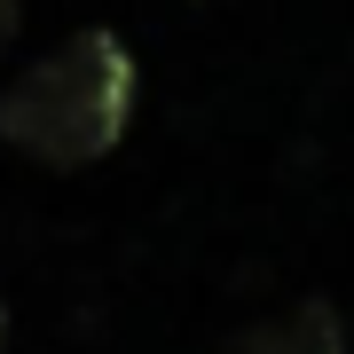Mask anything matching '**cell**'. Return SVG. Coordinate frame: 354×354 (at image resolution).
I'll return each mask as SVG.
<instances>
[{
  "mask_svg": "<svg viewBox=\"0 0 354 354\" xmlns=\"http://www.w3.org/2000/svg\"><path fill=\"white\" fill-rule=\"evenodd\" d=\"M197 8H213V0H197Z\"/></svg>",
  "mask_w": 354,
  "mask_h": 354,
  "instance_id": "cell-5",
  "label": "cell"
},
{
  "mask_svg": "<svg viewBox=\"0 0 354 354\" xmlns=\"http://www.w3.org/2000/svg\"><path fill=\"white\" fill-rule=\"evenodd\" d=\"M16 16H24V0H0V55H8V39H16Z\"/></svg>",
  "mask_w": 354,
  "mask_h": 354,
  "instance_id": "cell-3",
  "label": "cell"
},
{
  "mask_svg": "<svg viewBox=\"0 0 354 354\" xmlns=\"http://www.w3.org/2000/svg\"><path fill=\"white\" fill-rule=\"evenodd\" d=\"M221 354H346V315L330 299H299V307H283V315L244 323Z\"/></svg>",
  "mask_w": 354,
  "mask_h": 354,
  "instance_id": "cell-2",
  "label": "cell"
},
{
  "mask_svg": "<svg viewBox=\"0 0 354 354\" xmlns=\"http://www.w3.org/2000/svg\"><path fill=\"white\" fill-rule=\"evenodd\" d=\"M134 95H142V71H134L127 39L87 24L64 48H48L39 64H24V79L0 95V142L24 150L32 165L79 174V165L111 158L127 142Z\"/></svg>",
  "mask_w": 354,
  "mask_h": 354,
  "instance_id": "cell-1",
  "label": "cell"
},
{
  "mask_svg": "<svg viewBox=\"0 0 354 354\" xmlns=\"http://www.w3.org/2000/svg\"><path fill=\"white\" fill-rule=\"evenodd\" d=\"M0 354H8V307H0Z\"/></svg>",
  "mask_w": 354,
  "mask_h": 354,
  "instance_id": "cell-4",
  "label": "cell"
}]
</instances>
